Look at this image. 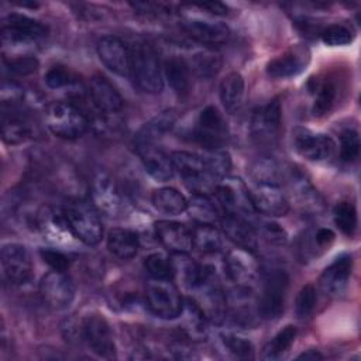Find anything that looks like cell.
<instances>
[{
  "mask_svg": "<svg viewBox=\"0 0 361 361\" xmlns=\"http://www.w3.org/2000/svg\"><path fill=\"white\" fill-rule=\"evenodd\" d=\"M44 80H45L47 86L51 89H62V87L69 86L73 82V78H72L71 71L66 66L55 65L47 71Z\"/></svg>",
  "mask_w": 361,
  "mask_h": 361,
  "instance_id": "cell-46",
  "label": "cell"
},
{
  "mask_svg": "<svg viewBox=\"0 0 361 361\" xmlns=\"http://www.w3.org/2000/svg\"><path fill=\"white\" fill-rule=\"evenodd\" d=\"M41 258L44 262H47L54 271H62L65 272L69 268V258L59 250L54 248H42L39 251Z\"/></svg>",
  "mask_w": 361,
  "mask_h": 361,
  "instance_id": "cell-48",
  "label": "cell"
},
{
  "mask_svg": "<svg viewBox=\"0 0 361 361\" xmlns=\"http://www.w3.org/2000/svg\"><path fill=\"white\" fill-rule=\"evenodd\" d=\"M360 135L357 130L347 128L340 134V159L343 162H355L360 155Z\"/></svg>",
  "mask_w": 361,
  "mask_h": 361,
  "instance_id": "cell-43",
  "label": "cell"
},
{
  "mask_svg": "<svg viewBox=\"0 0 361 361\" xmlns=\"http://www.w3.org/2000/svg\"><path fill=\"white\" fill-rule=\"evenodd\" d=\"M298 336V330L295 326L288 324L282 330H279L264 347L262 357L265 360H278L283 357L295 343Z\"/></svg>",
  "mask_w": 361,
  "mask_h": 361,
  "instance_id": "cell-37",
  "label": "cell"
},
{
  "mask_svg": "<svg viewBox=\"0 0 361 361\" xmlns=\"http://www.w3.org/2000/svg\"><path fill=\"white\" fill-rule=\"evenodd\" d=\"M310 62L306 45H295L267 63V73L274 79H286L302 73Z\"/></svg>",
  "mask_w": 361,
  "mask_h": 361,
  "instance_id": "cell-19",
  "label": "cell"
},
{
  "mask_svg": "<svg viewBox=\"0 0 361 361\" xmlns=\"http://www.w3.org/2000/svg\"><path fill=\"white\" fill-rule=\"evenodd\" d=\"M224 269L228 279L235 285V288L250 290L255 283L259 272V267L254 257V252L240 247L228 251L224 259Z\"/></svg>",
  "mask_w": 361,
  "mask_h": 361,
  "instance_id": "cell-15",
  "label": "cell"
},
{
  "mask_svg": "<svg viewBox=\"0 0 361 361\" xmlns=\"http://www.w3.org/2000/svg\"><path fill=\"white\" fill-rule=\"evenodd\" d=\"M99 59L113 73L130 78L131 76V55L126 44L113 35H106L99 39L96 47Z\"/></svg>",
  "mask_w": 361,
  "mask_h": 361,
  "instance_id": "cell-18",
  "label": "cell"
},
{
  "mask_svg": "<svg viewBox=\"0 0 361 361\" xmlns=\"http://www.w3.org/2000/svg\"><path fill=\"white\" fill-rule=\"evenodd\" d=\"M188 212L192 219L204 224L220 221V217L223 216L219 212V206L210 199V195L200 193H192L190 200H188Z\"/></svg>",
  "mask_w": 361,
  "mask_h": 361,
  "instance_id": "cell-36",
  "label": "cell"
},
{
  "mask_svg": "<svg viewBox=\"0 0 361 361\" xmlns=\"http://www.w3.org/2000/svg\"><path fill=\"white\" fill-rule=\"evenodd\" d=\"M48 28L38 20L25 14L11 13L3 18L1 41L3 45H23L42 39Z\"/></svg>",
  "mask_w": 361,
  "mask_h": 361,
  "instance_id": "cell-8",
  "label": "cell"
},
{
  "mask_svg": "<svg viewBox=\"0 0 361 361\" xmlns=\"http://www.w3.org/2000/svg\"><path fill=\"white\" fill-rule=\"evenodd\" d=\"M90 195L94 207L109 217H120L127 210L124 195L107 173H97L94 176Z\"/></svg>",
  "mask_w": 361,
  "mask_h": 361,
  "instance_id": "cell-14",
  "label": "cell"
},
{
  "mask_svg": "<svg viewBox=\"0 0 361 361\" xmlns=\"http://www.w3.org/2000/svg\"><path fill=\"white\" fill-rule=\"evenodd\" d=\"M195 71L203 76V78H210L214 76L220 66H221V59L217 54L206 51V52H200L195 56Z\"/></svg>",
  "mask_w": 361,
  "mask_h": 361,
  "instance_id": "cell-45",
  "label": "cell"
},
{
  "mask_svg": "<svg viewBox=\"0 0 361 361\" xmlns=\"http://www.w3.org/2000/svg\"><path fill=\"white\" fill-rule=\"evenodd\" d=\"M82 340L99 358H116V344L107 320L97 313L87 314L82 320Z\"/></svg>",
  "mask_w": 361,
  "mask_h": 361,
  "instance_id": "cell-9",
  "label": "cell"
},
{
  "mask_svg": "<svg viewBox=\"0 0 361 361\" xmlns=\"http://www.w3.org/2000/svg\"><path fill=\"white\" fill-rule=\"evenodd\" d=\"M107 248L120 259H131L140 248L138 234L128 228H111L107 234Z\"/></svg>",
  "mask_w": 361,
  "mask_h": 361,
  "instance_id": "cell-32",
  "label": "cell"
},
{
  "mask_svg": "<svg viewBox=\"0 0 361 361\" xmlns=\"http://www.w3.org/2000/svg\"><path fill=\"white\" fill-rule=\"evenodd\" d=\"M154 207L169 216H178L188 210V199L173 188H159L151 196Z\"/></svg>",
  "mask_w": 361,
  "mask_h": 361,
  "instance_id": "cell-34",
  "label": "cell"
},
{
  "mask_svg": "<svg viewBox=\"0 0 361 361\" xmlns=\"http://www.w3.org/2000/svg\"><path fill=\"white\" fill-rule=\"evenodd\" d=\"M197 7L213 16H226L228 13V7L221 1H203L199 3Z\"/></svg>",
  "mask_w": 361,
  "mask_h": 361,
  "instance_id": "cell-51",
  "label": "cell"
},
{
  "mask_svg": "<svg viewBox=\"0 0 361 361\" xmlns=\"http://www.w3.org/2000/svg\"><path fill=\"white\" fill-rule=\"evenodd\" d=\"M214 197L219 206L223 207L224 213H231L241 217L251 216L254 213L250 189L240 178L226 176L221 179L214 190Z\"/></svg>",
  "mask_w": 361,
  "mask_h": 361,
  "instance_id": "cell-10",
  "label": "cell"
},
{
  "mask_svg": "<svg viewBox=\"0 0 361 361\" xmlns=\"http://www.w3.org/2000/svg\"><path fill=\"white\" fill-rule=\"evenodd\" d=\"M228 138V128L223 114L214 106H206L196 120L193 140L209 151L220 149Z\"/></svg>",
  "mask_w": 361,
  "mask_h": 361,
  "instance_id": "cell-7",
  "label": "cell"
},
{
  "mask_svg": "<svg viewBox=\"0 0 361 361\" xmlns=\"http://www.w3.org/2000/svg\"><path fill=\"white\" fill-rule=\"evenodd\" d=\"M68 226L75 238L86 245H96L103 237V226L96 209L82 200L71 202L63 207Z\"/></svg>",
  "mask_w": 361,
  "mask_h": 361,
  "instance_id": "cell-4",
  "label": "cell"
},
{
  "mask_svg": "<svg viewBox=\"0 0 361 361\" xmlns=\"http://www.w3.org/2000/svg\"><path fill=\"white\" fill-rule=\"evenodd\" d=\"M353 257L350 254H341L324 268L319 278V286L326 295H340L351 276Z\"/></svg>",
  "mask_w": 361,
  "mask_h": 361,
  "instance_id": "cell-26",
  "label": "cell"
},
{
  "mask_svg": "<svg viewBox=\"0 0 361 361\" xmlns=\"http://www.w3.org/2000/svg\"><path fill=\"white\" fill-rule=\"evenodd\" d=\"M164 76L179 99H186L192 90V69L182 58H169L164 63Z\"/></svg>",
  "mask_w": 361,
  "mask_h": 361,
  "instance_id": "cell-28",
  "label": "cell"
},
{
  "mask_svg": "<svg viewBox=\"0 0 361 361\" xmlns=\"http://www.w3.org/2000/svg\"><path fill=\"white\" fill-rule=\"evenodd\" d=\"M323 355L316 351V350H307L305 353H302L300 355H298V360H312V361H316V360H322Z\"/></svg>",
  "mask_w": 361,
  "mask_h": 361,
  "instance_id": "cell-52",
  "label": "cell"
},
{
  "mask_svg": "<svg viewBox=\"0 0 361 361\" xmlns=\"http://www.w3.org/2000/svg\"><path fill=\"white\" fill-rule=\"evenodd\" d=\"M180 317L183 319V333L188 338H203L207 333V317L195 299L188 298L183 300V307L180 312Z\"/></svg>",
  "mask_w": 361,
  "mask_h": 361,
  "instance_id": "cell-33",
  "label": "cell"
},
{
  "mask_svg": "<svg viewBox=\"0 0 361 361\" xmlns=\"http://www.w3.org/2000/svg\"><path fill=\"white\" fill-rule=\"evenodd\" d=\"M3 276L11 285H23L32 276V261L28 250L17 243L1 247Z\"/></svg>",
  "mask_w": 361,
  "mask_h": 361,
  "instance_id": "cell-16",
  "label": "cell"
},
{
  "mask_svg": "<svg viewBox=\"0 0 361 361\" xmlns=\"http://www.w3.org/2000/svg\"><path fill=\"white\" fill-rule=\"evenodd\" d=\"M289 275L282 269L269 272L262 283V290L257 302V313L265 320H275L283 313Z\"/></svg>",
  "mask_w": 361,
  "mask_h": 361,
  "instance_id": "cell-6",
  "label": "cell"
},
{
  "mask_svg": "<svg viewBox=\"0 0 361 361\" xmlns=\"http://www.w3.org/2000/svg\"><path fill=\"white\" fill-rule=\"evenodd\" d=\"M145 302L155 316L165 320L179 317L183 307L173 279H151L145 286Z\"/></svg>",
  "mask_w": 361,
  "mask_h": 361,
  "instance_id": "cell-5",
  "label": "cell"
},
{
  "mask_svg": "<svg viewBox=\"0 0 361 361\" xmlns=\"http://www.w3.org/2000/svg\"><path fill=\"white\" fill-rule=\"evenodd\" d=\"M7 68L11 71V73L25 76L30 73H34L38 68V59L31 55H20L10 59H4Z\"/></svg>",
  "mask_w": 361,
  "mask_h": 361,
  "instance_id": "cell-47",
  "label": "cell"
},
{
  "mask_svg": "<svg viewBox=\"0 0 361 361\" xmlns=\"http://www.w3.org/2000/svg\"><path fill=\"white\" fill-rule=\"evenodd\" d=\"M135 149L145 171L155 180L165 182L173 176L175 168L171 157H168L157 144L135 145Z\"/></svg>",
  "mask_w": 361,
  "mask_h": 361,
  "instance_id": "cell-27",
  "label": "cell"
},
{
  "mask_svg": "<svg viewBox=\"0 0 361 361\" xmlns=\"http://www.w3.org/2000/svg\"><path fill=\"white\" fill-rule=\"evenodd\" d=\"M176 118L178 116L173 110L161 111L138 130L134 138V144H157L159 138H162L168 131H171V128L176 123Z\"/></svg>",
  "mask_w": 361,
  "mask_h": 361,
  "instance_id": "cell-30",
  "label": "cell"
},
{
  "mask_svg": "<svg viewBox=\"0 0 361 361\" xmlns=\"http://www.w3.org/2000/svg\"><path fill=\"white\" fill-rule=\"evenodd\" d=\"M282 127V107L279 99H272L258 106L251 116V134L261 144H272L279 137Z\"/></svg>",
  "mask_w": 361,
  "mask_h": 361,
  "instance_id": "cell-13",
  "label": "cell"
},
{
  "mask_svg": "<svg viewBox=\"0 0 361 361\" xmlns=\"http://www.w3.org/2000/svg\"><path fill=\"white\" fill-rule=\"evenodd\" d=\"M220 337H221V343H223L224 348L233 357L241 358V360H252L255 357L254 345L245 337H241L234 333H224Z\"/></svg>",
  "mask_w": 361,
  "mask_h": 361,
  "instance_id": "cell-41",
  "label": "cell"
},
{
  "mask_svg": "<svg viewBox=\"0 0 361 361\" xmlns=\"http://www.w3.org/2000/svg\"><path fill=\"white\" fill-rule=\"evenodd\" d=\"M292 141L296 152L312 162L330 161L336 154V142L330 135L305 127L293 130Z\"/></svg>",
  "mask_w": 361,
  "mask_h": 361,
  "instance_id": "cell-11",
  "label": "cell"
},
{
  "mask_svg": "<svg viewBox=\"0 0 361 361\" xmlns=\"http://www.w3.org/2000/svg\"><path fill=\"white\" fill-rule=\"evenodd\" d=\"M45 126L59 138L76 140L87 131L89 120L73 103L54 102L47 107Z\"/></svg>",
  "mask_w": 361,
  "mask_h": 361,
  "instance_id": "cell-3",
  "label": "cell"
},
{
  "mask_svg": "<svg viewBox=\"0 0 361 361\" xmlns=\"http://www.w3.org/2000/svg\"><path fill=\"white\" fill-rule=\"evenodd\" d=\"M35 128L28 118L17 113L3 111L1 118V138L8 145H20L31 140Z\"/></svg>",
  "mask_w": 361,
  "mask_h": 361,
  "instance_id": "cell-29",
  "label": "cell"
},
{
  "mask_svg": "<svg viewBox=\"0 0 361 361\" xmlns=\"http://www.w3.org/2000/svg\"><path fill=\"white\" fill-rule=\"evenodd\" d=\"M39 296L52 310H65L75 299V285L65 272L52 269L39 281Z\"/></svg>",
  "mask_w": 361,
  "mask_h": 361,
  "instance_id": "cell-12",
  "label": "cell"
},
{
  "mask_svg": "<svg viewBox=\"0 0 361 361\" xmlns=\"http://www.w3.org/2000/svg\"><path fill=\"white\" fill-rule=\"evenodd\" d=\"M220 226L223 234L237 247L252 252L258 247V233L244 217L224 213L220 217Z\"/></svg>",
  "mask_w": 361,
  "mask_h": 361,
  "instance_id": "cell-25",
  "label": "cell"
},
{
  "mask_svg": "<svg viewBox=\"0 0 361 361\" xmlns=\"http://www.w3.org/2000/svg\"><path fill=\"white\" fill-rule=\"evenodd\" d=\"M131 78L145 93L157 94L164 89V72L159 56L148 42H137L131 49Z\"/></svg>",
  "mask_w": 361,
  "mask_h": 361,
  "instance_id": "cell-2",
  "label": "cell"
},
{
  "mask_svg": "<svg viewBox=\"0 0 361 361\" xmlns=\"http://www.w3.org/2000/svg\"><path fill=\"white\" fill-rule=\"evenodd\" d=\"M289 190L292 196L296 199L298 204L312 214H319L324 209V200L317 192V189L312 185V182L299 171L292 168L286 176Z\"/></svg>",
  "mask_w": 361,
  "mask_h": 361,
  "instance_id": "cell-23",
  "label": "cell"
},
{
  "mask_svg": "<svg viewBox=\"0 0 361 361\" xmlns=\"http://www.w3.org/2000/svg\"><path fill=\"white\" fill-rule=\"evenodd\" d=\"M175 171L192 193L212 195L220 180L210 172L206 157L190 151H175L171 155Z\"/></svg>",
  "mask_w": 361,
  "mask_h": 361,
  "instance_id": "cell-1",
  "label": "cell"
},
{
  "mask_svg": "<svg viewBox=\"0 0 361 361\" xmlns=\"http://www.w3.org/2000/svg\"><path fill=\"white\" fill-rule=\"evenodd\" d=\"M250 176L255 185H281L283 179V172L276 161L271 158H261L252 164L250 169Z\"/></svg>",
  "mask_w": 361,
  "mask_h": 361,
  "instance_id": "cell-38",
  "label": "cell"
},
{
  "mask_svg": "<svg viewBox=\"0 0 361 361\" xmlns=\"http://www.w3.org/2000/svg\"><path fill=\"white\" fill-rule=\"evenodd\" d=\"M307 87H309V92L313 94V104H312L313 116L323 117L329 114L340 97V92H341L340 79L331 75L312 78L307 83Z\"/></svg>",
  "mask_w": 361,
  "mask_h": 361,
  "instance_id": "cell-20",
  "label": "cell"
},
{
  "mask_svg": "<svg viewBox=\"0 0 361 361\" xmlns=\"http://www.w3.org/2000/svg\"><path fill=\"white\" fill-rule=\"evenodd\" d=\"M244 78L238 72L227 73L220 82L219 93L224 110L230 114H235L244 102Z\"/></svg>",
  "mask_w": 361,
  "mask_h": 361,
  "instance_id": "cell-31",
  "label": "cell"
},
{
  "mask_svg": "<svg viewBox=\"0 0 361 361\" xmlns=\"http://www.w3.org/2000/svg\"><path fill=\"white\" fill-rule=\"evenodd\" d=\"M186 34L196 42L214 48L226 44L230 38V30L226 24L200 18H186L182 23Z\"/></svg>",
  "mask_w": 361,
  "mask_h": 361,
  "instance_id": "cell-21",
  "label": "cell"
},
{
  "mask_svg": "<svg viewBox=\"0 0 361 361\" xmlns=\"http://www.w3.org/2000/svg\"><path fill=\"white\" fill-rule=\"evenodd\" d=\"M322 41L329 47H344L353 42L354 32L344 24H330L320 30Z\"/></svg>",
  "mask_w": 361,
  "mask_h": 361,
  "instance_id": "cell-42",
  "label": "cell"
},
{
  "mask_svg": "<svg viewBox=\"0 0 361 361\" xmlns=\"http://www.w3.org/2000/svg\"><path fill=\"white\" fill-rule=\"evenodd\" d=\"M333 220L337 228L351 237L358 226V216H357V209L351 202L341 200L338 202L334 209H333Z\"/></svg>",
  "mask_w": 361,
  "mask_h": 361,
  "instance_id": "cell-39",
  "label": "cell"
},
{
  "mask_svg": "<svg viewBox=\"0 0 361 361\" xmlns=\"http://www.w3.org/2000/svg\"><path fill=\"white\" fill-rule=\"evenodd\" d=\"M250 197L254 212L268 217H282L288 214L290 209L289 200L281 185H255L254 189L250 190Z\"/></svg>",
  "mask_w": 361,
  "mask_h": 361,
  "instance_id": "cell-17",
  "label": "cell"
},
{
  "mask_svg": "<svg viewBox=\"0 0 361 361\" xmlns=\"http://www.w3.org/2000/svg\"><path fill=\"white\" fill-rule=\"evenodd\" d=\"M192 241L193 248L206 255L220 252L223 248V234L213 224L197 223L192 230Z\"/></svg>",
  "mask_w": 361,
  "mask_h": 361,
  "instance_id": "cell-35",
  "label": "cell"
},
{
  "mask_svg": "<svg viewBox=\"0 0 361 361\" xmlns=\"http://www.w3.org/2000/svg\"><path fill=\"white\" fill-rule=\"evenodd\" d=\"M89 94L94 107L106 114L113 116L123 110V97L109 79L94 75L89 80Z\"/></svg>",
  "mask_w": 361,
  "mask_h": 361,
  "instance_id": "cell-24",
  "label": "cell"
},
{
  "mask_svg": "<svg viewBox=\"0 0 361 361\" xmlns=\"http://www.w3.org/2000/svg\"><path fill=\"white\" fill-rule=\"evenodd\" d=\"M259 231L261 234L272 244H283L286 243V233L285 230L272 221H262L259 226Z\"/></svg>",
  "mask_w": 361,
  "mask_h": 361,
  "instance_id": "cell-49",
  "label": "cell"
},
{
  "mask_svg": "<svg viewBox=\"0 0 361 361\" xmlns=\"http://www.w3.org/2000/svg\"><path fill=\"white\" fill-rule=\"evenodd\" d=\"M158 241L172 254H188L193 248L192 230L183 223L159 220L155 223Z\"/></svg>",
  "mask_w": 361,
  "mask_h": 361,
  "instance_id": "cell-22",
  "label": "cell"
},
{
  "mask_svg": "<svg viewBox=\"0 0 361 361\" xmlns=\"http://www.w3.org/2000/svg\"><path fill=\"white\" fill-rule=\"evenodd\" d=\"M312 237H313V243L310 245L312 247L310 250L313 251H326L336 240V234L330 228H324V227L317 228Z\"/></svg>",
  "mask_w": 361,
  "mask_h": 361,
  "instance_id": "cell-50",
  "label": "cell"
},
{
  "mask_svg": "<svg viewBox=\"0 0 361 361\" xmlns=\"http://www.w3.org/2000/svg\"><path fill=\"white\" fill-rule=\"evenodd\" d=\"M144 268L151 279H173L175 278V267L173 261L166 258L159 252L149 254L144 259Z\"/></svg>",
  "mask_w": 361,
  "mask_h": 361,
  "instance_id": "cell-40",
  "label": "cell"
},
{
  "mask_svg": "<svg viewBox=\"0 0 361 361\" xmlns=\"http://www.w3.org/2000/svg\"><path fill=\"white\" fill-rule=\"evenodd\" d=\"M316 302H317V292L316 288L312 283L305 285L296 299H295V312L296 316L300 319H305L307 316H310L316 307Z\"/></svg>",
  "mask_w": 361,
  "mask_h": 361,
  "instance_id": "cell-44",
  "label": "cell"
}]
</instances>
